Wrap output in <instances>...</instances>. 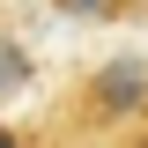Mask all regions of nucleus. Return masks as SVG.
Wrapping results in <instances>:
<instances>
[{"label": "nucleus", "instance_id": "f257e3e1", "mask_svg": "<svg viewBox=\"0 0 148 148\" xmlns=\"http://www.w3.org/2000/svg\"><path fill=\"white\" fill-rule=\"evenodd\" d=\"M89 96H96L104 119H141L148 111V67L141 59H111V67L89 82Z\"/></svg>", "mask_w": 148, "mask_h": 148}, {"label": "nucleus", "instance_id": "f03ea898", "mask_svg": "<svg viewBox=\"0 0 148 148\" xmlns=\"http://www.w3.org/2000/svg\"><path fill=\"white\" fill-rule=\"evenodd\" d=\"M22 82H30V59H22V45H15V37H0V96H15Z\"/></svg>", "mask_w": 148, "mask_h": 148}, {"label": "nucleus", "instance_id": "7ed1b4c3", "mask_svg": "<svg viewBox=\"0 0 148 148\" xmlns=\"http://www.w3.org/2000/svg\"><path fill=\"white\" fill-rule=\"evenodd\" d=\"M59 15H82V22H111L119 0H59Z\"/></svg>", "mask_w": 148, "mask_h": 148}, {"label": "nucleus", "instance_id": "20e7f679", "mask_svg": "<svg viewBox=\"0 0 148 148\" xmlns=\"http://www.w3.org/2000/svg\"><path fill=\"white\" fill-rule=\"evenodd\" d=\"M0 148H22V141H15V133H8V126H0Z\"/></svg>", "mask_w": 148, "mask_h": 148}]
</instances>
